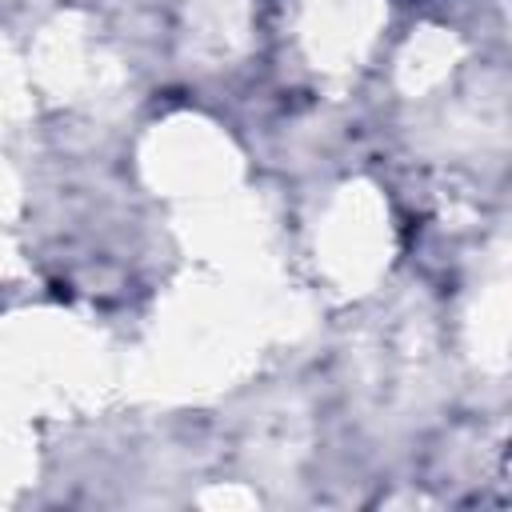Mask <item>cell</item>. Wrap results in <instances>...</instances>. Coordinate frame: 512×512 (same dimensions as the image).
<instances>
[]
</instances>
